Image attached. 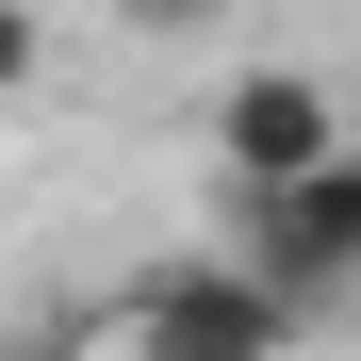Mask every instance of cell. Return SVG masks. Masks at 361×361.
Masks as SVG:
<instances>
[{
	"label": "cell",
	"mask_w": 361,
	"mask_h": 361,
	"mask_svg": "<svg viewBox=\"0 0 361 361\" xmlns=\"http://www.w3.org/2000/svg\"><path fill=\"white\" fill-rule=\"evenodd\" d=\"M345 148H361L345 99H329V66H295V49H230L214 99H197V164L230 180V214L279 197V180H312V164H345Z\"/></svg>",
	"instance_id": "obj_1"
},
{
	"label": "cell",
	"mask_w": 361,
	"mask_h": 361,
	"mask_svg": "<svg viewBox=\"0 0 361 361\" xmlns=\"http://www.w3.org/2000/svg\"><path fill=\"white\" fill-rule=\"evenodd\" d=\"M230 263H247L295 329L345 312V295H361V148L312 164V180H279V197H247V247H230Z\"/></svg>",
	"instance_id": "obj_2"
},
{
	"label": "cell",
	"mask_w": 361,
	"mask_h": 361,
	"mask_svg": "<svg viewBox=\"0 0 361 361\" xmlns=\"http://www.w3.org/2000/svg\"><path fill=\"white\" fill-rule=\"evenodd\" d=\"M132 361H295V312L247 279V263H148L132 312H115Z\"/></svg>",
	"instance_id": "obj_3"
},
{
	"label": "cell",
	"mask_w": 361,
	"mask_h": 361,
	"mask_svg": "<svg viewBox=\"0 0 361 361\" xmlns=\"http://www.w3.org/2000/svg\"><path fill=\"white\" fill-rule=\"evenodd\" d=\"M99 17L132 33V49H214V33H230V0H99Z\"/></svg>",
	"instance_id": "obj_4"
},
{
	"label": "cell",
	"mask_w": 361,
	"mask_h": 361,
	"mask_svg": "<svg viewBox=\"0 0 361 361\" xmlns=\"http://www.w3.org/2000/svg\"><path fill=\"white\" fill-rule=\"evenodd\" d=\"M49 82V17H33V0H0V99H33Z\"/></svg>",
	"instance_id": "obj_5"
}]
</instances>
